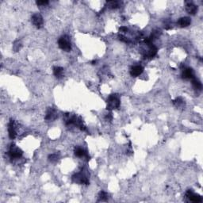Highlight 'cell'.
I'll return each mask as SVG.
<instances>
[{
  "label": "cell",
  "instance_id": "1",
  "mask_svg": "<svg viewBox=\"0 0 203 203\" xmlns=\"http://www.w3.org/2000/svg\"><path fill=\"white\" fill-rule=\"evenodd\" d=\"M119 107H120V99L118 95L116 94L110 95L107 99V110L112 111L118 108Z\"/></svg>",
  "mask_w": 203,
  "mask_h": 203
},
{
  "label": "cell",
  "instance_id": "4",
  "mask_svg": "<svg viewBox=\"0 0 203 203\" xmlns=\"http://www.w3.org/2000/svg\"><path fill=\"white\" fill-rule=\"evenodd\" d=\"M22 151L18 147H17L14 144H12L9 148V152H8V155L10 156V159L12 160H17V159H20L22 156Z\"/></svg>",
  "mask_w": 203,
  "mask_h": 203
},
{
  "label": "cell",
  "instance_id": "10",
  "mask_svg": "<svg viewBox=\"0 0 203 203\" xmlns=\"http://www.w3.org/2000/svg\"><path fill=\"white\" fill-rule=\"evenodd\" d=\"M143 71H144V68L141 65H135L130 69V75L132 77L139 76L140 75H141Z\"/></svg>",
  "mask_w": 203,
  "mask_h": 203
},
{
  "label": "cell",
  "instance_id": "14",
  "mask_svg": "<svg viewBox=\"0 0 203 203\" xmlns=\"http://www.w3.org/2000/svg\"><path fill=\"white\" fill-rule=\"evenodd\" d=\"M53 74L57 79H61L63 75V68L61 67H54Z\"/></svg>",
  "mask_w": 203,
  "mask_h": 203
},
{
  "label": "cell",
  "instance_id": "12",
  "mask_svg": "<svg viewBox=\"0 0 203 203\" xmlns=\"http://www.w3.org/2000/svg\"><path fill=\"white\" fill-rule=\"evenodd\" d=\"M75 155L76 156H78V157H86L87 160H90V159H89L90 157L88 156V154L86 152V150L82 148H79V147H77V148H75Z\"/></svg>",
  "mask_w": 203,
  "mask_h": 203
},
{
  "label": "cell",
  "instance_id": "21",
  "mask_svg": "<svg viewBox=\"0 0 203 203\" xmlns=\"http://www.w3.org/2000/svg\"><path fill=\"white\" fill-rule=\"evenodd\" d=\"M128 30H129V29L126 27V26H121V27L120 28L119 31H120L121 34H125V33L128 32Z\"/></svg>",
  "mask_w": 203,
  "mask_h": 203
},
{
  "label": "cell",
  "instance_id": "13",
  "mask_svg": "<svg viewBox=\"0 0 203 203\" xmlns=\"http://www.w3.org/2000/svg\"><path fill=\"white\" fill-rule=\"evenodd\" d=\"M190 23H191V20H190L189 17H183V18H179V21H178V25L182 28L190 26Z\"/></svg>",
  "mask_w": 203,
  "mask_h": 203
},
{
  "label": "cell",
  "instance_id": "6",
  "mask_svg": "<svg viewBox=\"0 0 203 203\" xmlns=\"http://www.w3.org/2000/svg\"><path fill=\"white\" fill-rule=\"evenodd\" d=\"M186 196L188 198V199L190 201H193V202H201L202 201V198H201V196L198 194L194 193L191 190H189L187 191L186 193Z\"/></svg>",
  "mask_w": 203,
  "mask_h": 203
},
{
  "label": "cell",
  "instance_id": "7",
  "mask_svg": "<svg viewBox=\"0 0 203 203\" xmlns=\"http://www.w3.org/2000/svg\"><path fill=\"white\" fill-rule=\"evenodd\" d=\"M182 77L184 79H192L194 78V72L191 67H184L182 71Z\"/></svg>",
  "mask_w": 203,
  "mask_h": 203
},
{
  "label": "cell",
  "instance_id": "17",
  "mask_svg": "<svg viewBox=\"0 0 203 203\" xmlns=\"http://www.w3.org/2000/svg\"><path fill=\"white\" fill-rule=\"evenodd\" d=\"M108 194L105 191H101L99 194V201H104L108 199Z\"/></svg>",
  "mask_w": 203,
  "mask_h": 203
},
{
  "label": "cell",
  "instance_id": "20",
  "mask_svg": "<svg viewBox=\"0 0 203 203\" xmlns=\"http://www.w3.org/2000/svg\"><path fill=\"white\" fill-rule=\"evenodd\" d=\"M37 4L38 6H46L49 4V1L44 0V1H37Z\"/></svg>",
  "mask_w": 203,
  "mask_h": 203
},
{
  "label": "cell",
  "instance_id": "8",
  "mask_svg": "<svg viewBox=\"0 0 203 203\" xmlns=\"http://www.w3.org/2000/svg\"><path fill=\"white\" fill-rule=\"evenodd\" d=\"M57 118V112L55 109L49 108L46 111L45 114V120L47 121H53Z\"/></svg>",
  "mask_w": 203,
  "mask_h": 203
},
{
  "label": "cell",
  "instance_id": "18",
  "mask_svg": "<svg viewBox=\"0 0 203 203\" xmlns=\"http://www.w3.org/2000/svg\"><path fill=\"white\" fill-rule=\"evenodd\" d=\"M173 103H174V104L176 105V107H181V106H183V105L184 104L183 100V99H182V98H180V97L177 98L176 100L174 101Z\"/></svg>",
  "mask_w": 203,
  "mask_h": 203
},
{
  "label": "cell",
  "instance_id": "15",
  "mask_svg": "<svg viewBox=\"0 0 203 203\" xmlns=\"http://www.w3.org/2000/svg\"><path fill=\"white\" fill-rule=\"evenodd\" d=\"M192 80V85H193L194 88L197 90V91H201V88H202V85L201 83L198 79H196L195 77L194 79H191Z\"/></svg>",
  "mask_w": 203,
  "mask_h": 203
},
{
  "label": "cell",
  "instance_id": "22",
  "mask_svg": "<svg viewBox=\"0 0 203 203\" xmlns=\"http://www.w3.org/2000/svg\"><path fill=\"white\" fill-rule=\"evenodd\" d=\"M112 118H113V117H112V114H108L106 116V119L108 121H111L112 120Z\"/></svg>",
  "mask_w": 203,
  "mask_h": 203
},
{
  "label": "cell",
  "instance_id": "23",
  "mask_svg": "<svg viewBox=\"0 0 203 203\" xmlns=\"http://www.w3.org/2000/svg\"><path fill=\"white\" fill-rule=\"evenodd\" d=\"M96 63H97L96 60H93V61L91 62V63H92V64H96Z\"/></svg>",
  "mask_w": 203,
  "mask_h": 203
},
{
  "label": "cell",
  "instance_id": "19",
  "mask_svg": "<svg viewBox=\"0 0 203 203\" xmlns=\"http://www.w3.org/2000/svg\"><path fill=\"white\" fill-rule=\"evenodd\" d=\"M58 159H59V156H58L56 154H51V155L49 156V160L50 162H52V163L56 162L58 160Z\"/></svg>",
  "mask_w": 203,
  "mask_h": 203
},
{
  "label": "cell",
  "instance_id": "11",
  "mask_svg": "<svg viewBox=\"0 0 203 203\" xmlns=\"http://www.w3.org/2000/svg\"><path fill=\"white\" fill-rule=\"evenodd\" d=\"M186 10L188 14L194 15L198 11V6L191 2H188L186 5Z\"/></svg>",
  "mask_w": 203,
  "mask_h": 203
},
{
  "label": "cell",
  "instance_id": "5",
  "mask_svg": "<svg viewBox=\"0 0 203 203\" xmlns=\"http://www.w3.org/2000/svg\"><path fill=\"white\" fill-rule=\"evenodd\" d=\"M31 21L32 23L34 24V26L38 28V29L42 28V26H43V18H42V16L40 14H34V15L32 16Z\"/></svg>",
  "mask_w": 203,
  "mask_h": 203
},
{
  "label": "cell",
  "instance_id": "2",
  "mask_svg": "<svg viewBox=\"0 0 203 203\" xmlns=\"http://www.w3.org/2000/svg\"><path fill=\"white\" fill-rule=\"evenodd\" d=\"M58 45L62 50L65 52H70L71 49V40L67 35L62 36L58 40Z\"/></svg>",
  "mask_w": 203,
  "mask_h": 203
},
{
  "label": "cell",
  "instance_id": "16",
  "mask_svg": "<svg viewBox=\"0 0 203 203\" xmlns=\"http://www.w3.org/2000/svg\"><path fill=\"white\" fill-rule=\"evenodd\" d=\"M119 4L120 2H118V1H108L107 2V6L110 9H117V8L119 7Z\"/></svg>",
  "mask_w": 203,
  "mask_h": 203
},
{
  "label": "cell",
  "instance_id": "3",
  "mask_svg": "<svg viewBox=\"0 0 203 203\" xmlns=\"http://www.w3.org/2000/svg\"><path fill=\"white\" fill-rule=\"evenodd\" d=\"M72 181L75 183H79V184H89V179H88V176L84 172H79V173H75V175H73L72 177Z\"/></svg>",
  "mask_w": 203,
  "mask_h": 203
},
{
  "label": "cell",
  "instance_id": "9",
  "mask_svg": "<svg viewBox=\"0 0 203 203\" xmlns=\"http://www.w3.org/2000/svg\"><path fill=\"white\" fill-rule=\"evenodd\" d=\"M8 133H9V136L11 140H14L17 136L15 125H14V121L13 120H10V121L8 124Z\"/></svg>",
  "mask_w": 203,
  "mask_h": 203
}]
</instances>
